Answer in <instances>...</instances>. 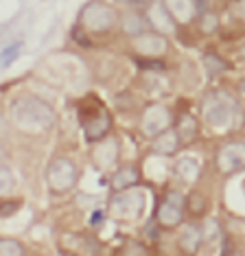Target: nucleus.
Instances as JSON below:
<instances>
[{
	"label": "nucleus",
	"mask_w": 245,
	"mask_h": 256,
	"mask_svg": "<svg viewBox=\"0 0 245 256\" xmlns=\"http://www.w3.org/2000/svg\"><path fill=\"white\" fill-rule=\"evenodd\" d=\"M147 18H149V24L154 31L162 33V36H166V33H175V28H178V22H175V18L171 14L166 11V7L162 2H154L151 7L147 9Z\"/></svg>",
	"instance_id": "11"
},
{
	"label": "nucleus",
	"mask_w": 245,
	"mask_h": 256,
	"mask_svg": "<svg viewBox=\"0 0 245 256\" xmlns=\"http://www.w3.org/2000/svg\"><path fill=\"white\" fill-rule=\"evenodd\" d=\"M219 173H234L245 168V142H228L219 149L217 160H214Z\"/></svg>",
	"instance_id": "8"
},
{
	"label": "nucleus",
	"mask_w": 245,
	"mask_h": 256,
	"mask_svg": "<svg viewBox=\"0 0 245 256\" xmlns=\"http://www.w3.org/2000/svg\"><path fill=\"white\" fill-rule=\"evenodd\" d=\"M175 171H178V176L182 178L184 182H195L197 176H200V164L192 158H182L175 164Z\"/></svg>",
	"instance_id": "19"
},
{
	"label": "nucleus",
	"mask_w": 245,
	"mask_h": 256,
	"mask_svg": "<svg viewBox=\"0 0 245 256\" xmlns=\"http://www.w3.org/2000/svg\"><path fill=\"white\" fill-rule=\"evenodd\" d=\"M46 182L52 193H68L79 182V166L68 158H55L46 171Z\"/></svg>",
	"instance_id": "5"
},
{
	"label": "nucleus",
	"mask_w": 245,
	"mask_h": 256,
	"mask_svg": "<svg viewBox=\"0 0 245 256\" xmlns=\"http://www.w3.org/2000/svg\"><path fill=\"white\" fill-rule=\"evenodd\" d=\"M90 112H81V123L86 130V140L88 142H98L108 136V132L112 130V114L105 110L96 98H88Z\"/></svg>",
	"instance_id": "4"
},
{
	"label": "nucleus",
	"mask_w": 245,
	"mask_h": 256,
	"mask_svg": "<svg viewBox=\"0 0 245 256\" xmlns=\"http://www.w3.org/2000/svg\"><path fill=\"white\" fill-rule=\"evenodd\" d=\"M197 26H200L202 33H206V36H210V33H217L221 22H219V16L214 14L212 9H206L202 11L200 16H197Z\"/></svg>",
	"instance_id": "18"
},
{
	"label": "nucleus",
	"mask_w": 245,
	"mask_h": 256,
	"mask_svg": "<svg viewBox=\"0 0 245 256\" xmlns=\"http://www.w3.org/2000/svg\"><path fill=\"white\" fill-rule=\"evenodd\" d=\"M238 55H241V57H243V60H245V44L241 46V50H238Z\"/></svg>",
	"instance_id": "33"
},
{
	"label": "nucleus",
	"mask_w": 245,
	"mask_h": 256,
	"mask_svg": "<svg viewBox=\"0 0 245 256\" xmlns=\"http://www.w3.org/2000/svg\"><path fill=\"white\" fill-rule=\"evenodd\" d=\"M72 40H74V42H77V44L86 46V48H92V40H90V33H88V31H86V28L81 26V24H77V26L72 28Z\"/></svg>",
	"instance_id": "24"
},
{
	"label": "nucleus",
	"mask_w": 245,
	"mask_h": 256,
	"mask_svg": "<svg viewBox=\"0 0 245 256\" xmlns=\"http://www.w3.org/2000/svg\"><path fill=\"white\" fill-rule=\"evenodd\" d=\"M234 114L236 106L226 92H210L202 103V116L210 127H228Z\"/></svg>",
	"instance_id": "3"
},
{
	"label": "nucleus",
	"mask_w": 245,
	"mask_h": 256,
	"mask_svg": "<svg viewBox=\"0 0 245 256\" xmlns=\"http://www.w3.org/2000/svg\"><path fill=\"white\" fill-rule=\"evenodd\" d=\"M20 50H22V42H14L7 48H2V68H9L16 57L20 55Z\"/></svg>",
	"instance_id": "22"
},
{
	"label": "nucleus",
	"mask_w": 245,
	"mask_h": 256,
	"mask_svg": "<svg viewBox=\"0 0 245 256\" xmlns=\"http://www.w3.org/2000/svg\"><path fill=\"white\" fill-rule=\"evenodd\" d=\"M162 4L166 7V11L173 16L178 24H188L200 16L195 0H162Z\"/></svg>",
	"instance_id": "12"
},
{
	"label": "nucleus",
	"mask_w": 245,
	"mask_h": 256,
	"mask_svg": "<svg viewBox=\"0 0 245 256\" xmlns=\"http://www.w3.org/2000/svg\"><path fill=\"white\" fill-rule=\"evenodd\" d=\"M140 182V171L136 164H125L120 166L118 171H114L112 180H110V184H112V190L116 193H122V190L132 188V186H136Z\"/></svg>",
	"instance_id": "14"
},
{
	"label": "nucleus",
	"mask_w": 245,
	"mask_h": 256,
	"mask_svg": "<svg viewBox=\"0 0 245 256\" xmlns=\"http://www.w3.org/2000/svg\"><path fill=\"white\" fill-rule=\"evenodd\" d=\"M20 206H22L20 200H9V202L2 204V210H0V212H2V217H11L14 212L20 210Z\"/></svg>",
	"instance_id": "27"
},
{
	"label": "nucleus",
	"mask_w": 245,
	"mask_h": 256,
	"mask_svg": "<svg viewBox=\"0 0 245 256\" xmlns=\"http://www.w3.org/2000/svg\"><path fill=\"white\" fill-rule=\"evenodd\" d=\"M118 26H120L122 36H127L132 40L138 38V36H142V33H147L151 28L147 14H142V11H138V9L122 11V14L118 16Z\"/></svg>",
	"instance_id": "10"
},
{
	"label": "nucleus",
	"mask_w": 245,
	"mask_h": 256,
	"mask_svg": "<svg viewBox=\"0 0 245 256\" xmlns=\"http://www.w3.org/2000/svg\"><path fill=\"white\" fill-rule=\"evenodd\" d=\"M204 66H206V72L208 77H217V74L226 72L228 68H230V64H228L226 60H221V57L217 53H208L206 57H204Z\"/></svg>",
	"instance_id": "20"
},
{
	"label": "nucleus",
	"mask_w": 245,
	"mask_h": 256,
	"mask_svg": "<svg viewBox=\"0 0 245 256\" xmlns=\"http://www.w3.org/2000/svg\"><path fill=\"white\" fill-rule=\"evenodd\" d=\"M122 252L125 254H147V250L140 246V248H122Z\"/></svg>",
	"instance_id": "29"
},
{
	"label": "nucleus",
	"mask_w": 245,
	"mask_h": 256,
	"mask_svg": "<svg viewBox=\"0 0 245 256\" xmlns=\"http://www.w3.org/2000/svg\"><path fill=\"white\" fill-rule=\"evenodd\" d=\"M236 14L241 16V18H245V0H238V4H236Z\"/></svg>",
	"instance_id": "31"
},
{
	"label": "nucleus",
	"mask_w": 245,
	"mask_h": 256,
	"mask_svg": "<svg viewBox=\"0 0 245 256\" xmlns=\"http://www.w3.org/2000/svg\"><path fill=\"white\" fill-rule=\"evenodd\" d=\"M134 48H136L142 57H160L168 50V40H166V36L149 28L147 33L134 38Z\"/></svg>",
	"instance_id": "9"
},
{
	"label": "nucleus",
	"mask_w": 245,
	"mask_h": 256,
	"mask_svg": "<svg viewBox=\"0 0 245 256\" xmlns=\"http://www.w3.org/2000/svg\"><path fill=\"white\" fill-rule=\"evenodd\" d=\"M175 132H178V136H180V142L190 144L197 136H200V120H197L192 114L178 116V120H175Z\"/></svg>",
	"instance_id": "15"
},
{
	"label": "nucleus",
	"mask_w": 245,
	"mask_h": 256,
	"mask_svg": "<svg viewBox=\"0 0 245 256\" xmlns=\"http://www.w3.org/2000/svg\"><path fill=\"white\" fill-rule=\"evenodd\" d=\"M186 212H188L190 217H204V214L208 212V200L200 190H195V193H190L186 197Z\"/></svg>",
	"instance_id": "17"
},
{
	"label": "nucleus",
	"mask_w": 245,
	"mask_h": 256,
	"mask_svg": "<svg viewBox=\"0 0 245 256\" xmlns=\"http://www.w3.org/2000/svg\"><path fill=\"white\" fill-rule=\"evenodd\" d=\"M77 24L84 26L88 33H98V36H103V33H110L118 24V14H116L110 4L101 2V0H92V2H88L86 7L81 9Z\"/></svg>",
	"instance_id": "2"
},
{
	"label": "nucleus",
	"mask_w": 245,
	"mask_h": 256,
	"mask_svg": "<svg viewBox=\"0 0 245 256\" xmlns=\"http://www.w3.org/2000/svg\"><path fill=\"white\" fill-rule=\"evenodd\" d=\"M173 125V114L171 110L162 103H151L147 106V110L142 112V118H140V130H142L144 136L156 138L158 134L171 130Z\"/></svg>",
	"instance_id": "7"
},
{
	"label": "nucleus",
	"mask_w": 245,
	"mask_h": 256,
	"mask_svg": "<svg viewBox=\"0 0 245 256\" xmlns=\"http://www.w3.org/2000/svg\"><path fill=\"white\" fill-rule=\"evenodd\" d=\"M236 92H238V96H241L243 101H245V79H241V81L236 84Z\"/></svg>",
	"instance_id": "30"
},
{
	"label": "nucleus",
	"mask_w": 245,
	"mask_h": 256,
	"mask_svg": "<svg viewBox=\"0 0 245 256\" xmlns=\"http://www.w3.org/2000/svg\"><path fill=\"white\" fill-rule=\"evenodd\" d=\"M138 66L142 70H154V72L164 70V62H158L156 57H142V60H138Z\"/></svg>",
	"instance_id": "25"
},
{
	"label": "nucleus",
	"mask_w": 245,
	"mask_h": 256,
	"mask_svg": "<svg viewBox=\"0 0 245 256\" xmlns=\"http://www.w3.org/2000/svg\"><path fill=\"white\" fill-rule=\"evenodd\" d=\"M0 254L2 256H20V254H26V250L20 241H16V238H2V243H0Z\"/></svg>",
	"instance_id": "21"
},
{
	"label": "nucleus",
	"mask_w": 245,
	"mask_h": 256,
	"mask_svg": "<svg viewBox=\"0 0 245 256\" xmlns=\"http://www.w3.org/2000/svg\"><path fill=\"white\" fill-rule=\"evenodd\" d=\"M116 4H120V7L125 9H138V11H147L151 4H154V0H114Z\"/></svg>",
	"instance_id": "23"
},
{
	"label": "nucleus",
	"mask_w": 245,
	"mask_h": 256,
	"mask_svg": "<svg viewBox=\"0 0 245 256\" xmlns=\"http://www.w3.org/2000/svg\"><path fill=\"white\" fill-rule=\"evenodd\" d=\"M134 197H136V195H127V204H130V202H134ZM140 200H144V197H138V206L136 208H134V212H136V214H140V212H142V208H144V202H140ZM114 204H118V206H125V200H114ZM125 210H127V206H125Z\"/></svg>",
	"instance_id": "28"
},
{
	"label": "nucleus",
	"mask_w": 245,
	"mask_h": 256,
	"mask_svg": "<svg viewBox=\"0 0 245 256\" xmlns=\"http://www.w3.org/2000/svg\"><path fill=\"white\" fill-rule=\"evenodd\" d=\"M204 243V228H200L197 224H188L180 230V238H178V246L182 252L186 254H195L200 252Z\"/></svg>",
	"instance_id": "13"
},
{
	"label": "nucleus",
	"mask_w": 245,
	"mask_h": 256,
	"mask_svg": "<svg viewBox=\"0 0 245 256\" xmlns=\"http://www.w3.org/2000/svg\"><path fill=\"white\" fill-rule=\"evenodd\" d=\"M103 219V212H94L92 214V226H98V221Z\"/></svg>",
	"instance_id": "32"
},
{
	"label": "nucleus",
	"mask_w": 245,
	"mask_h": 256,
	"mask_svg": "<svg viewBox=\"0 0 245 256\" xmlns=\"http://www.w3.org/2000/svg\"><path fill=\"white\" fill-rule=\"evenodd\" d=\"M180 144L182 142H180L178 132L166 130V132L158 134V136L154 138V154H158V156H173V154H178Z\"/></svg>",
	"instance_id": "16"
},
{
	"label": "nucleus",
	"mask_w": 245,
	"mask_h": 256,
	"mask_svg": "<svg viewBox=\"0 0 245 256\" xmlns=\"http://www.w3.org/2000/svg\"><path fill=\"white\" fill-rule=\"evenodd\" d=\"M184 210H186V200L182 197V193L180 190H168L162 197V202L158 204L156 219L162 228H178L184 219Z\"/></svg>",
	"instance_id": "6"
},
{
	"label": "nucleus",
	"mask_w": 245,
	"mask_h": 256,
	"mask_svg": "<svg viewBox=\"0 0 245 256\" xmlns=\"http://www.w3.org/2000/svg\"><path fill=\"white\" fill-rule=\"evenodd\" d=\"M11 120L24 132H46L55 125V110L38 96H20L9 108Z\"/></svg>",
	"instance_id": "1"
},
{
	"label": "nucleus",
	"mask_w": 245,
	"mask_h": 256,
	"mask_svg": "<svg viewBox=\"0 0 245 256\" xmlns=\"http://www.w3.org/2000/svg\"><path fill=\"white\" fill-rule=\"evenodd\" d=\"M0 180H2V193H9L14 188V176H11V168L2 166L0 168Z\"/></svg>",
	"instance_id": "26"
}]
</instances>
